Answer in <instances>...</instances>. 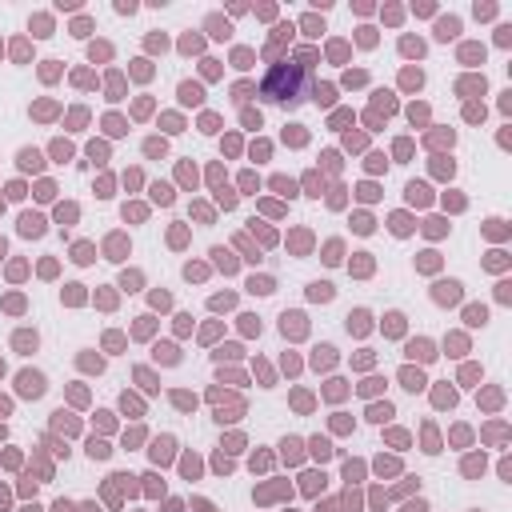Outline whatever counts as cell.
I'll return each mask as SVG.
<instances>
[{"instance_id":"cell-1","label":"cell","mask_w":512,"mask_h":512,"mask_svg":"<svg viewBox=\"0 0 512 512\" xmlns=\"http://www.w3.org/2000/svg\"><path fill=\"white\" fill-rule=\"evenodd\" d=\"M300 92H304V72H300V64H276V68L268 72V80H264V100H272V104L300 100Z\"/></svg>"}]
</instances>
